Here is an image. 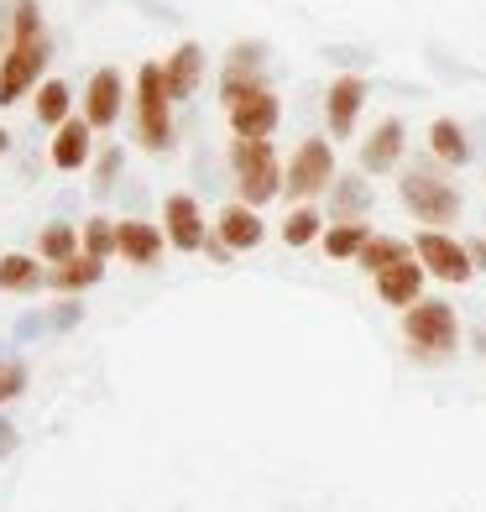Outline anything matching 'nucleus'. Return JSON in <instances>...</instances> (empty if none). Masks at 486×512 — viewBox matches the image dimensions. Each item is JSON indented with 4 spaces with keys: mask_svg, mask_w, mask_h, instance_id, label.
I'll return each instance as SVG.
<instances>
[{
    "mask_svg": "<svg viewBox=\"0 0 486 512\" xmlns=\"http://www.w3.org/2000/svg\"><path fill=\"white\" fill-rule=\"evenodd\" d=\"M136 136H142L147 152L173 147V100H168L162 63H142V74H136Z\"/></svg>",
    "mask_w": 486,
    "mask_h": 512,
    "instance_id": "1",
    "label": "nucleus"
},
{
    "mask_svg": "<svg viewBox=\"0 0 486 512\" xmlns=\"http://www.w3.org/2000/svg\"><path fill=\"white\" fill-rule=\"evenodd\" d=\"M230 168H236V189H241V204L262 209L267 199L283 194V168H277V152L272 142H230Z\"/></svg>",
    "mask_w": 486,
    "mask_h": 512,
    "instance_id": "2",
    "label": "nucleus"
},
{
    "mask_svg": "<svg viewBox=\"0 0 486 512\" xmlns=\"http://www.w3.org/2000/svg\"><path fill=\"white\" fill-rule=\"evenodd\" d=\"M398 194L408 204V215H419V225H429V230L455 225V215H460V189L445 183L434 168H408L403 183H398Z\"/></svg>",
    "mask_w": 486,
    "mask_h": 512,
    "instance_id": "3",
    "label": "nucleus"
},
{
    "mask_svg": "<svg viewBox=\"0 0 486 512\" xmlns=\"http://www.w3.org/2000/svg\"><path fill=\"white\" fill-rule=\"evenodd\" d=\"M403 335L419 356H450L460 345V319L445 298H419V304L403 314Z\"/></svg>",
    "mask_w": 486,
    "mask_h": 512,
    "instance_id": "4",
    "label": "nucleus"
},
{
    "mask_svg": "<svg viewBox=\"0 0 486 512\" xmlns=\"http://www.w3.org/2000/svg\"><path fill=\"white\" fill-rule=\"evenodd\" d=\"M283 189H288L293 199H314V194H324V189H335V152H330V142H324V136H304V142H298Z\"/></svg>",
    "mask_w": 486,
    "mask_h": 512,
    "instance_id": "5",
    "label": "nucleus"
},
{
    "mask_svg": "<svg viewBox=\"0 0 486 512\" xmlns=\"http://www.w3.org/2000/svg\"><path fill=\"white\" fill-rule=\"evenodd\" d=\"M42 68H48V37L11 42L0 58V105H16L27 89H42Z\"/></svg>",
    "mask_w": 486,
    "mask_h": 512,
    "instance_id": "6",
    "label": "nucleus"
},
{
    "mask_svg": "<svg viewBox=\"0 0 486 512\" xmlns=\"http://www.w3.org/2000/svg\"><path fill=\"white\" fill-rule=\"evenodd\" d=\"M413 256L424 262L429 277H439V283H471V251L460 246L455 236H445V230H419V241H413Z\"/></svg>",
    "mask_w": 486,
    "mask_h": 512,
    "instance_id": "7",
    "label": "nucleus"
},
{
    "mask_svg": "<svg viewBox=\"0 0 486 512\" xmlns=\"http://www.w3.org/2000/svg\"><path fill=\"white\" fill-rule=\"evenodd\" d=\"M225 115H230V131H236L241 142H267L277 131V121H283V105H277V95L262 84V89H246V95L230 100Z\"/></svg>",
    "mask_w": 486,
    "mask_h": 512,
    "instance_id": "8",
    "label": "nucleus"
},
{
    "mask_svg": "<svg viewBox=\"0 0 486 512\" xmlns=\"http://www.w3.org/2000/svg\"><path fill=\"white\" fill-rule=\"evenodd\" d=\"M262 68H267V42H236L220 68V100L230 105L246 89H262Z\"/></svg>",
    "mask_w": 486,
    "mask_h": 512,
    "instance_id": "9",
    "label": "nucleus"
},
{
    "mask_svg": "<svg viewBox=\"0 0 486 512\" xmlns=\"http://www.w3.org/2000/svg\"><path fill=\"white\" fill-rule=\"evenodd\" d=\"M403 147H408V131L398 115H387V121L372 126V136L361 142V173H392L403 162Z\"/></svg>",
    "mask_w": 486,
    "mask_h": 512,
    "instance_id": "10",
    "label": "nucleus"
},
{
    "mask_svg": "<svg viewBox=\"0 0 486 512\" xmlns=\"http://www.w3.org/2000/svg\"><path fill=\"white\" fill-rule=\"evenodd\" d=\"M121 100H126L121 74H115V68H100V74L89 79V89H84V121L95 131L115 126V121H121Z\"/></svg>",
    "mask_w": 486,
    "mask_h": 512,
    "instance_id": "11",
    "label": "nucleus"
},
{
    "mask_svg": "<svg viewBox=\"0 0 486 512\" xmlns=\"http://www.w3.org/2000/svg\"><path fill=\"white\" fill-rule=\"evenodd\" d=\"M361 105H366V79L361 74H340L330 84V95H324V121H330V131L335 136H351Z\"/></svg>",
    "mask_w": 486,
    "mask_h": 512,
    "instance_id": "12",
    "label": "nucleus"
},
{
    "mask_svg": "<svg viewBox=\"0 0 486 512\" xmlns=\"http://www.w3.org/2000/svg\"><path fill=\"white\" fill-rule=\"evenodd\" d=\"M162 225H168V241L178 251L210 246V236H204V215H199V204L189 194H168V204H162Z\"/></svg>",
    "mask_w": 486,
    "mask_h": 512,
    "instance_id": "13",
    "label": "nucleus"
},
{
    "mask_svg": "<svg viewBox=\"0 0 486 512\" xmlns=\"http://www.w3.org/2000/svg\"><path fill=\"white\" fill-rule=\"evenodd\" d=\"M162 79H168V100H194V89L204 79V48L199 42H178V48L168 53V63H162Z\"/></svg>",
    "mask_w": 486,
    "mask_h": 512,
    "instance_id": "14",
    "label": "nucleus"
},
{
    "mask_svg": "<svg viewBox=\"0 0 486 512\" xmlns=\"http://www.w3.org/2000/svg\"><path fill=\"white\" fill-rule=\"evenodd\" d=\"M215 236L225 251H251V246H262V215L251 204H225L215 220Z\"/></svg>",
    "mask_w": 486,
    "mask_h": 512,
    "instance_id": "15",
    "label": "nucleus"
},
{
    "mask_svg": "<svg viewBox=\"0 0 486 512\" xmlns=\"http://www.w3.org/2000/svg\"><path fill=\"white\" fill-rule=\"evenodd\" d=\"M377 293H382V304H392V309H413V304H419V293H424V262H419V256H408V262L387 267L377 277Z\"/></svg>",
    "mask_w": 486,
    "mask_h": 512,
    "instance_id": "16",
    "label": "nucleus"
},
{
    "mask_svg": "<svg viewBox=\"0 0 486 512\" xmlns=\"http://www.w3.org/2000/svg\"><path fill=\"white\" fill-rule=\"evenodd\" d=\"M89 136H95V126L84 121V115H68V121L58 126L53 136V168L58 173H79L89 162Z\"/></svg>",
    "mask_w": 486,
    "mask_h": 512,
    "instance_id": "17",
    "label": "nucleus"
},
{
    "mask_svg": "<svg viewBox=\"0 0 486 512\" xmlns=\"http://www.w3.org/2000/svg\"><path fill=\"white\" fill-rule=\"evenodd\" d=\"M115 251H121L126 262H136V267H152L162 256V230L147 225V220H121L115 225Z\"/></svg>",
    "mask_w": 486,
    "mask_h": 512,
    "instance_id": "18",
    "label": "nucleus"
},
{
    "mask_svg": "<svg viewBox=\"0 0 486 512\" xmlns=\"http://www.w3.org/2000/svg\"><path fill=\"white\" fill-rule=\"evenodd\" d=\"M429 152L439 162H450V168H466L471 162V136L460 121H450V115H439V121L429 126Z\"/></svg>",
    "mask_w": 486,
    "mask_h": 512,
    "instance_id": "19",
    "label": "nucleus"
},
{
    "mask_svg": "<svg viewBox=\"0 0 486 512\" xmlns=\"http://www.w3.org/2000/svg\"><path fill=\"white\" fill-rule=\"evenodd\" d=\"M324 256L330 262H345V256H361V246L372 241V225H361V220H340V225H330L324 230Z\"/></svg>",
    "mask_w": 486,
    "mask_h": 512,
    "instance_id": "20",
    "label": "nucleus"
},
{
    "mask_svg": "<svg viewBox=\"0 0 486 512\" xmlns=\"http://www.w3.org/2000/svg\"><path fill=\"white\" fill-rule=\"evenodd\" d=\"M0 288L6 293H37L42 288V267L32 262V256H21V251H6L0 256Z\"/></svg>",
    "mask_w": 486,
    "mask_h": 512,
    "instance_id": "21",
    "label": "nucleus"
},
{
    "mask_svg": "<svg viewBox=\"0 0 486 512\" xmlns=\"http://www.w3.org/2000/svg\"><path fill=\"white\" fill-rule=\"evenodd\" d=\"M408 256H413V246H403L398 236H372V241L361 246V256H356V262H361L366 272H372V277H382L387 267H398V262H408Z\"/></svg>",
    "mask_w": 486,
    "mask_h": 512,
    "instance_id": "22",
    "label": "nucleus"
},
{
    "mask_svg": "<svg viewBox=\"0 0 486 512\" xmlns=\"http://www.w3.org/2000/svg\"><path fill=\"white\" fill-rule=\"evenodd\" d=\"M335 225L340 220H361L366 215V204H372V189H366V183L351 173V178H335Z\"/></svg>",
    "mask_w": 486,
    "mask_h": 512,
    "instance_id": "23",
    "label": "nucleus"
},
{
    "mask_svg": "<svg viewBox=\"0 0 486 512\" xmlns=\"http://www.w3.org/2000/svg\"><path fill=\"white\" fill-rule=\"evenodd\" d=\"M68 105H74V95H68V84L63 79H48L37 89V126H63L68 121Z\"/></svg>",
    "mask_w": 486,
    "mask_h": 512,
    "instance_id": "24",
    "label": "nucleus"
},
{
    "mask_svg": "<svg viewBox=\"0 0 486 512\" xmlns=\"http://www.w3.org/2000/svg\"><path fill=\"white\" fill-rule=\"evenodd\" d=\"M37 251H42V262H74V256H79V230L74 225H48V230H42V241H37Z\"/></svg>",
    "mask_w": 486,
    "mask_h": 512,
    "instance_id": "25",
    "label": "nucleus"
},
{
    "mask_svg": "<svg viewBox=\"0 0 486 512\" xmlns=\"http://www.w3.org/2000/svg\"><path fill=\"white\" fill-rule=\"evenodd\" d=\"M100 277H105V262H100V256H89V251H84V256H74V262H63V267L53 272V283L74 293V288L100 283Z\"/></svg>",
    "mask_w": 486,
    "mask_h": 512,
    "instance_id": "26",
    "label": "nucleus"
},
{
    "mask_svg": "<svg viewBox=\"0 0 486 512\" xmlns=\"http://www.w3.org/2000/svg\"><path fill=\"white\" fill-rule=\"evenodd\" d=\"M319 236H324V220L314 215L309 204H298L293 215L283 220V241H288V246H309V241H319Z\"/></svg>",
    "mask_w": 486,
    "mask_h": 512,
    "instance_id": "27",
    "label": "nucleus"
},
{
    "mask_svg": "<svg viewBox=\"0 0 486 512\" xmlns=\"http://www.w3.org/2000/svg\"><path fill=\"white\" fill-rule=\"evenodd\" d=\"M32 37H48L42 32V6L37 0H11V42H32Z\"/></svg>",
    "mask_w": 486,
    "mask_h": 512,
    "instance_id": "28",
    "label": "nucleus"
},
{
    "mask_svg": "<svg viewBox=\"0 0 486 512\" xmlns=\"http://www.w3.org/2000/svg\"><path fill=\"white\" fill-rule=\"evenodd\" d=\"M84 251L89 256H100V262H105V256L115 251V220H84Z\"/></svg>",
    "mask_w": 486,
    "mask_h": 512,
    "instance_id": "29",
    "label": "nucleus"
},
{
    "mask_svg": "<svg viewBox=\"0 0 486 512\" xmlns=\"http://www.w3.org/2000/svg\"><path fill=\"white\" fill-rule=\"evenodd\" d=\"M27 392V366H21L16 356H0V403H11Z\"/></svg>",
    "mask_w": 486,
    "mask_h": 512,
    "instance_id": "30",
    "label": "nucleus"
},
{
    "mask_svg": "<svg viewBox=\"0 0 486 512\" xmlns=\"http://www.w3.org/2000/svg\"><path fill=\"white\" fill-rule=\"evenodd\" d=\"M324 58H330L335 68H351V74H356V68H372V53H366V48H345V42H330Z\"/></svg>",
    "mask_w": 486,
    "mask_h": 512,
    "instance_id": "31",
    "label": "nucleus"
},
{
    "mask_svg": "<svg viewBox=\"0 0 486 512\" xmlns=\"http://www.w3.org/2000/svg\"><path fill=\"white\" fill-rule=\"evenodd\" d=\"M115 168H121V152H105V157H100V183H95L100 194H105L110 183H115Z\"/></svg>",
    "mask_w": 486,
    "mask_h": 512,
    "instance_id": "32",
    "label": "nucleus"
},
{
    "mask_svg": "<svg viewBox=\"0 0 486 512\" xmlns=\"http://www.w3.org/2000/svg\"><path fill=\"white\" fill-rule=\"evenodd\" d=\"M16 450V429L6 424V418H0V455H11Z\"/></svg>",
    "mask_w": 486,
    "mask_h": 512,
    "instance_id": "33",
    "label": "nucleus"
},
{
    "mask_svg": "<svg viewBox=\"0 0 486 512\" xmlns=\"http://www.w3.org/2000/svg\"><path fill=\"white\" fill-rule=\"evenodd\" d=\"M466 251H471V267H476V272H481V267H486V241H471V246H466Z\"/></svg>",
    "mask_w": 486,
    "mask_h": 512,
    "instance_id": "34",
    "label": "nucleus"
},
{
    "mask_svg": "<svg viewBox=\"0 0 486 512\" xmlns=\"http://www.w3.org/2000/svg\"><path fill=\"white\" fill-rule=\"evenodd\" d=\"M6 147H11V131H6V126H0V152H6Z\"/></svg>",
    "mask_w": 486,
    "mask_h": 512,
    "instance_id": "35",
    "label": "nucleus"
}]
</instances>
